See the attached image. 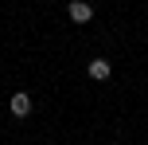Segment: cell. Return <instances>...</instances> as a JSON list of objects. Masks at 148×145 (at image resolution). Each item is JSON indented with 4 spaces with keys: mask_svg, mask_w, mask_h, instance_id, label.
I'll list each match as a JSON object with an SVG mask.
<instances>
[{
    "mask_svg": "<svg viewBox=\"0 0 148 145\" xmlns=\"http://www.w3.org/2000/svg\"><path fill=\"white\" fill-rule=\"evenodd\" d=\"M66 12H70L74 24H90V20H94V4H90V0H70Z\"/></svg>",
    "mask_w": 148,
    "mask_h": 145,
    "instance_id": "obj_1",
    "label": "cell"
},
{
    "mask_svg": "<svg viewBox=\"0 0 148 145\" xmlns=\"http://www.w3.org/2000/svg\"><path fill=\"white\" fill-rule=\"evenodd\" d=\"M31 106H35V102H31V94H23V90H20V94H12V102H8V110H12L16 118H27V114H31Z\"/></svg>",
    "mask_w": 148,
    "mask_h": 145,
    "instance_id": "obj_2",
    "label": "cell"
},
{
    "mask_svg": "<svg viewBox=\"0 0 148 145\" xmlns=\"http://www.w3.org/2000/svg\"><path fill=\"white\" fill-rule=\"evenodd\" d=\"M86 75L94 78V83H105V78H109V59H90Z\"/></svg>",
    "mask_w": 148,
    "mask_h": 145,
    "instance_id": "obj_3",
    "label": "cell"
}]
</instances>
